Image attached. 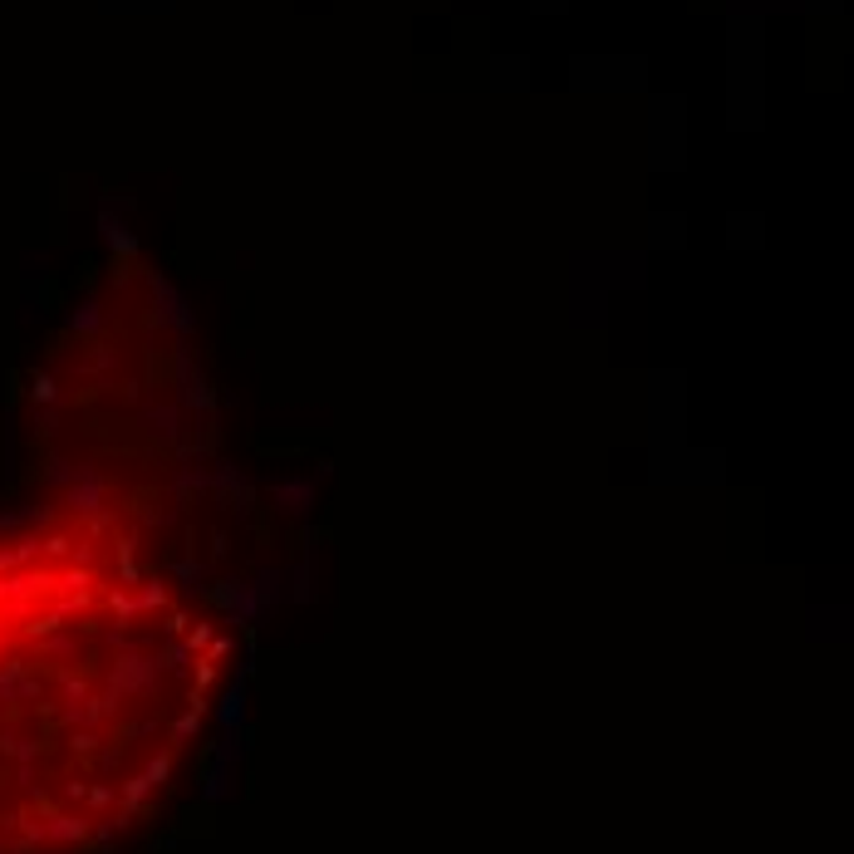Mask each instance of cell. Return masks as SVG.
Returning <instances> with one entry per match:
<instances>
[{"mask_svg":"<svg viewBox=\"0 0 854 854\" xmlns=\"http://www.w3.org/2000/svg\"><path fill=\"white\" fill-rule=\"evenodd\" d=\"M226 639L123 511L0 526V854H94L168 795Z\"/></svg>","mask_w":854,"mask_h":854,"instance_id":"cell-1","label":"cell"}]
</instances>
